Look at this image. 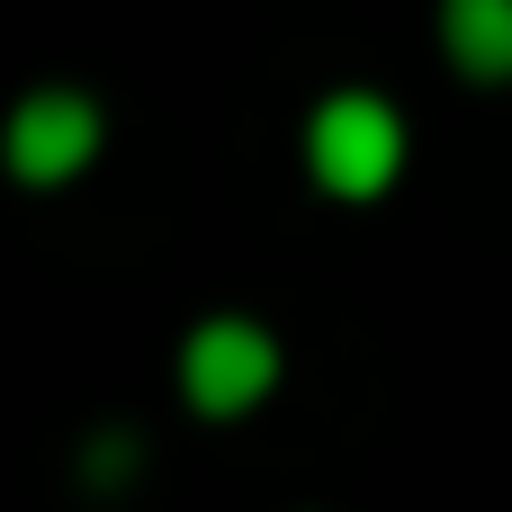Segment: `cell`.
<instances>
[{
  "instance_id": "obj_1",
  "label": "cell",
  "mask_w": 512,
  "mask_h": 512,
  "mask_svg": "<svg viewBox=\"0 0 512 512\" xmlns=\"http://www.w3.org/2000/svg\"><path fill=\"white\" fill-rule=\"evenodd\" d=\"M297 162H306V180H315L324 198L369 207V198H387V189L405 180V162H414V126H405V108H396L387 90L342 81V90H324V99L306 108Z\"/></svg>"
},
{
  "instance_id": "obj_2",
  "label": "cell",
  "mask_w": 512,
  "mask_h": 512,
  "mask_svg": "<svg viewBox=\"0 0 512 512\" xmlns=\"http://www.w3.org/2000/svg\"><path fill=\"white\" fill-rule=\"evenodd\" d=\"M171 378H180V405H189L198 423H243V414H261V405L279 396L288 351H279V333H270L261 315H198V324L180 333Z\"/></svg>"
},
{
  "instance_id": "obj_3",
  "label": "cell",
  "mask_w": 512,
  "mask_h": 512,
  "mask_svg": "<svg viewBox=\"0 0 512 512\" xmlns=\"http://www.w3.org/2000/svg\"><path fill=\"white\" fill-rule=\"evenodd\" d=\"M99 153H108V108L81 81H36L0 117V171L18 189H72V180H90Z\"/></svg>"
},
{
  "instance_id": "obj_4",
  "label": "cell",
  "mask_w": 512,
  "mask_h": 512,
  "mask_svg": "<svg viewBox=\"0 0 512 512\" xmlns=\"http://www.w3.org/2000/svg\"><path fill=\"white\" fill-rule=\"evenodd\" d=\"M432 36L468 90H512V0H441Z\"/></svg>"
}]
</instances>
